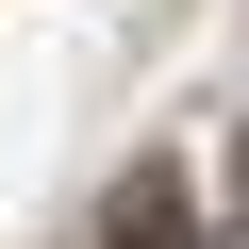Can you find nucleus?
<instances>
[{
  "label": "nucleus",
  "mask_w": 249,
  "mask_h": 249,
  "mask_svg": "<svg viewBox=\"0 0 249 249\" xmlns=\"http://www.w3.org/2000/svg\"><path fill=\"white\" fill-rule=\"evenodd\" d=\"M116 249H183V183H166V166L116 183Z\"/></svg>",
  "instance_id": "nucleus-1"
}]
</instances>
